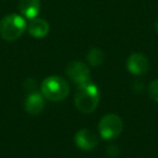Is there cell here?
<instances>
[{
  "label": "cell",
  "instance_id": "obj_1",
  "mask_svg": "<svg viewBox=\"0 0 158 158\" xmlns=\"http://www.w3.org/2000/svg\"><path fill=\"white\" fill-rule=\"evenodd\" d=\"M100 90L98 86L93 82L89 81L81 86H78V89L75 94V106L82 114H90L94 112L100 103Z\"/></svg>",
  "mask_w": 158,
  "mask_h": 158
},
{
  "label": "cell",
  "instance_id": "obj_2",
  "mask_svg": "<svg viewBox=\"0 0 158 158\" xmlns=\"http://www.w3.org/2000/svg\"><path fill=\"white\" fill-rule=\"evenodd\" d=\"M27 29L26 21L16 13L6 15L0 21V36L7 41L19 39Z\"/></svg>",
  "mask_w": 158,
  "mask_h": 158
},
{
  "label": "cell",
  "instance_id": "obj_3",
  "mask_svg": "<svg viewBox=\"0 0 158 158\" xmlns=\"http://www.w3.org/2000/svg\"><path fill=\"white\" fill-rule=\"evenodd\" d=\"M41 93L50 101H62L69 93V85L60 76H49L42 81Z\"/></svg>",
  "mask_w": 158,
  "mask_h": 158
},
{
  "label": "cell",
  "instance_id": "obj_4",
  "mask_svg": "<svg viewBox=\"0 0 158 158\" xmlns=\"http://www.w3.org/2000/svg\"><path fill=\"white\" fill-rule=\"evenodd\" d=\"M123 129V123L120 117L116 114H107L100 120L99 133L104 140L116 139Z\"/></svg>",
  "mask_w": 158,
  "mask_h": 158
},
{
  "label": "cell",
  "instance_id": "obj_5",
  "mask_svg": "<svg viewBox=\"0 0 158 158\" xmlns=\"http://www.w3.org/2000/svg\"><path fill=\"white\" fill-rule=\"evenodd\" d=\"M66 75L77 86H81L90 81V68L84 62H70L66 67Z\"/></svg>",
  "mask_w": 158,
  "mask_h": 158
},
{
  "label": "cell",
  "instance_id": "obj_6",
  "mask_svg": "<svg viewBox=\"0 0 158 158\" xmlns=\"http://www.w3.org/2000/svg\"><path fill=\"white\" fill-rule=\"evenodd\" d=\"M75 144L78 148L85 152L94 149L99 144L97 134L89 129H81L75 134Z\"/></svg>",
  "mask_w": 158,
  "mask_h": 158
},
{
  "label": "cell",
  "instance_id": "obj_7",
  "mask_svg": "<svg viewBox=\"0 0 158 158\" xmlns=\"http://www.w3.org/2000/svg\"><path fill=\"white\" fill-rule=\"evenodd\" d=\"M127 68L131 74L142 76L146 74L149 68L148 59L143 53H133L128 57Z\"/></svg>",
  "mask_w": 158,
  "mask_h": 158
},
{
  "label": "cell",
  "instance_id": "obj_8",
  "mask_svg": "<svg viewBox=\"0 0 158 158\" xmlns=\"http://www.w3.org/2000/svg\"><path fill=\"white\" fill-rule=\"evenodd\" d=\"M24 108L29 115L37 116L44 110V99L42 93L38 91H31L26 95L24 101Z\"/></svg>",
  "mask_w": 158,
  "mask_h": 158
},
{
  "label": "cell",
  "instance_id": "obj_9",
  "mask_svg": "<svg viewBox=\"0 0 158 158\" xmlns=\"http://www.w3.org/2000/svg\"><path fill=\"white\" fill-rule=\"evenodd\" d=\"M40 5L39 0H20L19 1V9L24 18L28 20H33L38 16L40 12Z\"/></svg>",
  "mask_w": 158,
  "mask_h": 158
},
{
  "label": "cell",
  "instance_id": "obj_10",
  "mask_svg": "<svg viewBox=\"0 0 158 158\" xmlns=\"http://www.w3.org/2000/svg\"><path fill=\"white\" fill-rule=\"evenodd\" d=\"M27 31L29 35L34 38H44L49 34L50 26L46 20L42 19H33L28 25H27Z\"/></svg>",
  "mask_w": 158,
  "mask_h": 158
},
{
  "label": "cell",
  "instance_id": "obj_11",
  "mask_svg": "<svg viewBox=\"0 0 158 158\" xmlns=\"http://www.w3.org/2000/svg\"><path fill=\"white\" fill-rule=\"evenodd\" d=\"M105 60L103 51L99 48H92L87 54V61L92 66H100Z\"/></svg>",
  "mask_w": 158,
  "mask_h": 158
},
{
  "label": "cell",
  "instance_id": "obj_12",
  "mask_svg": "<svg viewBox=\"0 0 158 158\" xmlns=\"http://www.w3.org/2000/svg\"><path fill=\"white\" fill-rule=\"evenodd\" d=\"M148 94L152 100H154L155 102H158V79H155L149 84Z\"/></svg>",
  "mask_w": 158,
  "mask_h": 158
},
{
  "label": "cell",
  "instance_id": "obj_13",
  "mask_svg": "<svg viewBox=\"0 0 158 158\" xmlns=\"http://www.w3.org/2000/svg\"><path fill=\"white\" fill-rule=\"evenodd\" d=\"M24 87H25V89H27V90H28V92H31V91L36 90V88H37V84H36V81L34 80V79L28 78V79H26V80H25Z\"/></svg>",
  "mask_w": 158,
  "mask_h": 158
},
{
  "label": "cell",
  "instance_id": "obj_14",
  "mask_svg": "<svg viewBox=\"0 0 158 158\" xmlns=\"http://www.w3.org/2000/svg\"><path fill=\"white\" fill-rule=\"evenodd\" d=\"M107 155L110 156V158H116L117 157V155H118V147L116 146V145H114V144H110V146L107 147Z\"/></svg>",
  "mask_w": 158,
  "mask_h": 158
},
{
  "label": "cell",
  "instance_id": "obj_15",
  "mask_svg": "<svg viewBox=\"0 0 158 158\" xmlns=\"http://www.w3.org/2000/svg\"><path fill=\"white\" fill-rule=\"evenodd\" d=\"M155 31H156V33L158 34V21L155 23Z\"/></svg>",
  "mask_w": 158,
  "mask_h": 158
}]
</instances>
